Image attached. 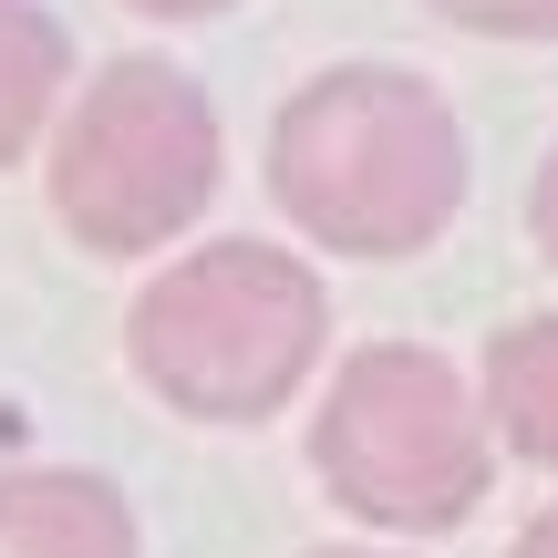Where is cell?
I'll use <instances>...</instances> for the list:
<instances>
[{
  "instance_id": "obj_4",
  "label": "cell",
  "mask_w": 558,
  "mask_h": 558,
  "mask_svg": "<svg viewBox=\"0 0 558 558\" xmlns=\"http://www.w3.org/2000/svg\"><path fill=\"white\" fill-rule=\"evenodd\" d=\"M218 197V114L166 62H114L52 135V218L104 259L166 248Z\"/></svg>"
},
{
  "instance_id": "obj_7",
  "label": "cell",
  "mask_w": 558,
  "mask_h": 558,
  "mask_svg": "<svg viewBox=\"0 0 558 558\" xmlns=\"http://www.w3.org/2000/svg\"><path fill=\"white\" fill-rule=\"evenodd\" d=\"M62 73H73V41H62L32 0H0V166L32 156L41 114L62 104Z\"/></svg>"
},
{
  "instance_id": "obj_3",
  "label": "cell",
  "mask_w": 558,
  "mask_h": 558,
  "mask_svg": "<svg viewBox=\"0 0 558 558\" xmlns=\"http://www.w3.org/2000/svg\"><path fill=\"white\" fill-rule=\"evenodd\" d=\"M311 465L373 527H456L486 497L497 424H486V393L456 383V362L414 352V341H373L320 393Z\"/></svg>"
},
{
  "instance_id": "obj_9",
  "label": "cell",
  "mask_w": 558,
  "mask_h": 558,
  "mask_svg": "<svg viewBox=\"0 0 558 558\" xmlns=\"http://www.w3.org/2000/svg\"><path fill=\"white\" fill-rule=\"evenodd\" d=\"M527 228H538V248H548V269H558V156L538 166V197H527Z\"/></svg>"
},
{
  "instance_id": "obj_8",
  "label": "cell",
  "mask_w": 558,
  "mask_h": 558,
  "mask_svg": "<svg viewBox=\"0 0 558 558\" xmlns=\"http://www.w3.org/2000/svg\"><path fill=\"white\" fill-rule=\"evenodd\" d=\"M435 11L486 41H558V0H435Z\"/></svg>"
},
{
  "instance_id": "obj_5",
  "label": "cell",
  "mask_w": 558,
  "mask_h": 558,
  "mask_svg": "<svg viewBox=\"0 0 558 558\" xmlns=\"http://www.w3.org/2000/svg\"><path fill=\"white\" fill-rule=\"evenodd\" d=\"M0 558H135V518L104 476L21 465L0 476Z\"/></svg>"
},
{
  "instance_id": "obj_6",
  "label": "cell",
  "mask_w": 558,
  "mask_h": 558,
  "mask_svg": "<svg viewBox=\"0 0 558 558\" xmlns=\"http://www.w3.org/2000/svg\"><path fill=\"white\" fill-rule=\"evenodd\" d=\"M486 424L507 456L558 465V311L486 341Z\"/></svg>"
},
{
  "instance_id": "obj_1",
  "label": "cell",
  "mask_w": 558,
  "mask_h": 558,
  "mask_svg": "<svg viewBox=\"0 0 558 558\" xmlns=\"http://www.w3.org/2000/svg\"><path fill=\"white\" fill-rule=\"evenodd\" d=\"M269 197L300 239L341 259H414L465 197V135L445 94L393 62H341L300 83L269 124Z\"/></svg>"
},
{
  "instance_id": "obj_10",
  "label": "cell",
  "mask_w": 558,
  "mask_h": 558,
  "mask_svg": "<svg viewBox=\"0 0 558 558\" xmlns=\"http://www.w3.org/2000/svg\"><path fill=\"white\" fill-rule=\"evenodd\" d=\"M507 558H558V507H548V518H527V527H518V548H507Z\"/></svg>"
},
{
  "instance_id": "obj_11",
  "label": "cell",
  "mask_w": 558,
  "mask_h": 558,
  "mask_svg": "<svg viewBox=\"0 0 558 558\" xmlns=\"http://www.w3.org/2000/svg\"><path fill=\"white\" fill-rule=\"evenodd\" d=\"M124 11H145V21H207V11H228V0H124Z\"/></svg>"
},
{
  "instance_id": "obj_12",
  "label": "cell",
  "mask_w": 558,
  "mask_h": 558,
  "mask_svg": "<svg viewBox=\"0 0 558 558\" xmlns=\"http://www.w3.org/2000/svg\"><path fill=\"white\" fill-rule=\"evenodd\" d=\"M320 558H352V548H320Z\"/></svg>"
},
{
  "instance_id": "obj_2",
  "label": "cell",
  "mask_w": 558,
  "mask_h": 558,
  "mask_svg": "<svg viewBox=\"0 0 558 558\" xmlns=\"http://www.w3.org/2000/svg\"><path fill=\"white\" fill-rule=\"evenodd\" d=\"M320 331H331V300L290 248L218 239L135 300L124 362L156 403H177L197 424H259L311 383Z\"/></svg>"
}]
</instances>
